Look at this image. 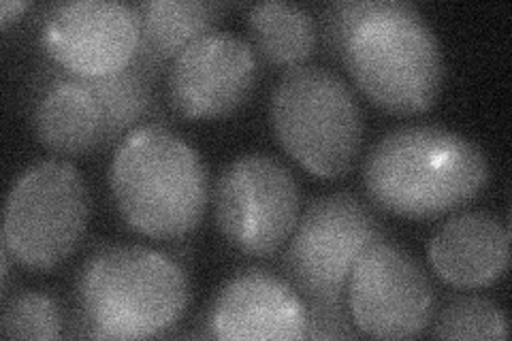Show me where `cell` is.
Here are the masks:
<instances>
[{
  "label": "cell",
  "instance_id": "cell-21",
  "mask_svg": "<svg viewBox=\"0 0 512 341\" xmlns=\"http://www.w3.org/2000/svg\"><path fill=\"white\" fill-rule=\"evenodd\" d=\"M308 331L306 339H342L359 337L355 320L346 301L338 303H308Z\"/></svg>",
  "mask_w": 512,
  "mask_h": 341
},
{
  "label": "cell",
  "instance_id": "cell-11",
  "mask_svg": "<svg viewBox=\"0 0 512 341\" xmlns=\"http://www.w3.org/2000/svg\"><path fill=\"white\" fill-rule=\"evenodd\" d=\"M252 45L227 30H207L171 62L167 99L186 120H216L242 107L256 86Z\"/></svg>",
  "mask_w": 512,
  "mask_h": 341
},
{
  "label": "cell",
  "instance_id": "cell-22",
  "mask_svg": "<svg viewBox=\"0 0 512 341\" xmlns=\"http://www.w3.org/2000/svg\"><path fill=\"white\" fill-rule=\"evenodd\" d=\"M28 7H30V3H26V0H5V3L0 5V26L9 28L11 22L22 18V13Z\"/></svg>",
  "mask_w": 512,
  "mask_h": 341
},
{
  "label": "cell",
  "instance_id": "cell-14",
  "mask_svg": "<svg viewBox=\"0 0 512 341\" xmlns=\"http://www.w3.org/2000/svg\"><path fill=\"white\" fill-rule=\"evenodd\" d=\"M32 128L47 150L77 158L107 143L105 111L84 77L54 67L41 77Z\"/></svg>",
  "mask_w": 512,
  "mask_h": 341
},
{
  "label": "cell",
  "instance_id": "cell-10",
  "mask_svg": "<svg viewBox=\"0 0 512 341\" xmlns=\"http://www.w3.org/2000/svg\"><path fill=\"white\" fill-rule=\"evenodd\" d=\"M41 45L54 67L75 77H105L135 62L139 15L118 0H73L50 9Z\"/></svg>",
  "mask_w": 512,
  "mask_h": 341
},
{
  "label": "cell",
  "instance_id": "cell-18",
  "mask_svg": "<svg viewBox=\"0 0 512 341\" xmlns=\"http://www.w3.org/2000/svg\"><path fill=\"white\" fill-rule=\"evenodd\" d=\"M438 339H508V320L498 303L466 295L448 301L431 324Z\"/></svg>",
  "mask_w": 512,
  "mask_h": 341
},
{
  "label": "cell",
  "instance_id": "cell-5",
  "mask_svg": "<svg viewBox=\"0 0 512 341\" xmlns=\"http://www.w3.org/2000/svg\"><path fill=\"white\" fill-rule=\"evenodd\" d=\"M271 124L303 169L333 180L355 167L363 113L346 81L320 64L286 69L271 92Z\"/></svg>",
  "mask_w": 512,
  "mask_h": 341
},
{
  "label": "cell",
  "instance_id": "cell-13",
  "mask_svg": "<svg viewBox=\"0 0 512 341\" xmlns=\"http://www.w3.org/2000/svg\"><path fill=\"white\" fill-rule=\"evenodd\" d=\"M429 263L446 284L483 288L498 282L510 263V231L489 211H461L429 241Z\"/></svg>",
  "mask_w": 512,
  "mask_h": 341
},
{
  "label": "cell",
  "instance_id": "cell-6",
  "mask_svg": "<svg viewBox=\"0 0 512 341\" xmlns=\"http://www.w3.org/2000/svg\"><path fill=\"white\" fill-rule=\"evenodd\" d=\"M90 220V190L69 160L30 165L5 203L3 246L28 269H54L77 250Z\"/></svg>",
  "mask_w": 512,
  "mask_h": 341
},
{
  "label": "cell",
  "instance_id": "cell-7",
  "mask_svg": "<svg viewBox=\"0 0 512 341\" xmlns=\"http://www.w3.org/2000/svg\"><path fill=\"white\" fill-rule=\"evenodd\" d=\"M384 239V226L357 194L331 192L299 216L282 258L286 280L308 303L346 301L361 254Z\"/></svg>",
  "mask_w": 512,
  "mask_h": 341
},
{
  "label": "cell",
  "instance_id": "cell-4",
  "mask_svg": "<svg viewBox=\"0 0 512 341\" xmlns=\"http://www.w3.org/2000/svg\"><path fill=\"white\" fill-rule=\"evenodd\" d=\"M342 62L367 99L397 116L431 109L442 92L444 56L436 32L404 0H389L359 24Z\"/></svg>",
  "mask_w": 512,
  "mask_h": 341
},
{
  "label": "cell",
  "instance_id": "cell-1",
  "mask_svg": "<svg viewBox=\"0 0 512 341\" xmlns=\"http://www.w3.org/2000/svg\"><path fill=\"white\" fill-rule=\"evenodd\" d=\"M489 162L474 141L431 124L399 126L370 150L363 184L372 205L402 218H436L476 199Z\"/></svg>",
  "mask_w": 512,
  "mask_h": 341
},
{
  "label": "cell",
  "instance_id": "cell-3",
  "mask_svg": "<svg viewBox=\"0 0 512 341\" xmlns=\"http://www.w3.org/2000/svg\"><path fill=\"white\" fill-rule=\"evenodd\" d=\"M109 188L124 222L160 241L195 231L210 197L199 152L163 124L124 135L111 158Z\"/></svg>",
  "mask_w": 512,
  "mask_h": 341
},
{
  "label": "cell",
  "instance_id": "cell-12",
  "mask_svg": "<svg viewBox=\"0 0 512 341\" xmlns=\"http://www.w3.org/2000/svg\"><path fill=\"white\" fill-rule=\"evenodd\" d=\"M205 324L207 335L224 341L306 339L308 307L291 282L248 269L222 286Z\"/></svg>",
  "mask_w": 512,
  "mask_h": 341
},
{
  "label": "cell",
  "instance_id": "cell-16",
  "mask_svg": "<svg viewBox=\"0 0 512 341\" xmlns=\"http://www.w3.org/2000/svg\"><path fill=\"white\" fill-rule=\"evenodd\" d=\"M248 32L254 54L284 69L306 64L318 45V26L312 13L297 3L269 0L252 5Z\"/></svg>",
  "mask_w": 512,
  "mask_h": 341
},
{
  "label": "cell",
  "instance_id": "cell-15",
  "mask_svg": "<svg viewBox=\"0 0 512 341\" xmlns=\"http://www.w3.org/2000/svg\"><path fill=\"white\" fill-rule=\"evenodd\" d=\"M224 5L205 0H146L137 3L139 47L135 62L152 77L169 71L186 47L214 30Z\"/></svg>",
  "mask_w": 512,
  "mask_h": 341
},
{
  "label": "cell",
  "instance_id": "cell-17",
  "mask_svg": "<svg viewBox=\"0 0 512 341\" xmlns=\"http://www.w3.org/2000/svg\"><path fill=\"white\" fill-rule=\"evenodd\" d=\"M152 75L137 62L105 77L86 79L105 111L107 143L122 141L152 109Z\"/></svg>",
  "mask_w": 512,
  "mask_h": 341
},
{
  "label": "cell",
  "instance_id": "cell-9",
  "mask_svg": "<svg viewBox=\"0 0 512 341\" xmlns=\"http://www.w3.org/2000/svg\"><path fill=\"white\" fill-rule=\"evenodd\" d=\"M348 310L361 335L408 339L436 314V292L416 258L387 239L367 248L350 273Z\"/></svg>",
  "mask_w": 512,
  "mask_h": 341
},
{
  "label": "cell",
  "instance_id": "cell-8",
  "mask_svg": "<svg viewBox=\"0 0 512 341\" xmlns=\"http://www.w3.org/2000/svg\"><path fill=\"white\" fill-rule=\"evenodd\" d=\"M214 216L231 248L254 258L274 256L301 216L297 180L267 154L239 156L214 186Z\"/></svg>",
  "mask_w": 512,
  "mask_h": 341
},
{
  "label": "cell",
  "instance_id": "cell-2",
  "mask_svg": "<svg viewBox=\"0 0 512 341\" xmlns=\"http://www.w3.org/2000/svg\"><path fill=\"white\" fill-rule=\"evenodd\" d=\"M79 324L92 339H148L178 324L190 284L175 258L146 246L96 250L77 275Z\"/></svg>",
  "mask_w": 512,
  "mask_h": 341
},
{
  "label": "cell",
  "instance_id": "cell-20",
  "mask_svg": "<svg viewBox=\"0 0 512 341\" xmlns=\"http://www.w3.org/2000/svg\"><path fill=\"white\" fill-rule=\"evenodd\" d=\"M387 3L389 0H338L327 5L320 13V32L329 54L342 62L346 43L355 28L380 13Z\"/></svg>",
  "mask_w": 512,
  "mask_h": 341
},
{
  "label": "cell",
  "instance_id": "cell-19",
  "mask_svg": "<svg viewBox=\"0 0 512 341\" xmlns=\"http://www.w3.org/2000/svg\"><path fill=\"white\" fill-rule=\"evenodd\" d=\"M64 318L58 301L39 290H22L5 297L0 333L5 339H60Z\"/></svg>",
  "mask_w": 512,
  "mask_h": 341
}]
</instances>
